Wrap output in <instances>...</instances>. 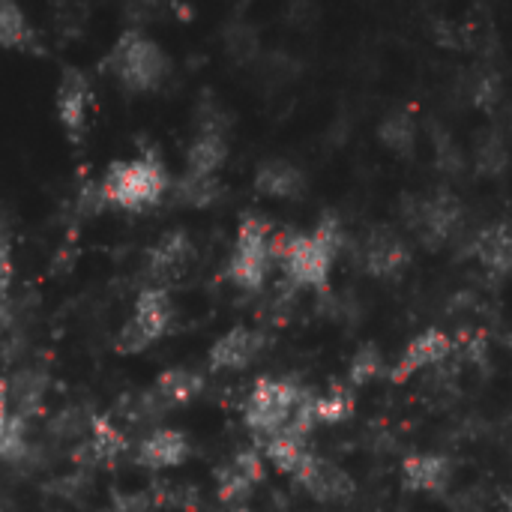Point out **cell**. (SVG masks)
Here are the masks:
<instances>
[{"label": "cell", "instance_id": "13", "mask_svg": "<svg viewBox=\"0 0 512 512\" xmlns=\"http://www.w3.org/2000/svg\"><path fill=\"white\" fill-rule=\"evenodd\" d=\"M450 354H453V339L444 330H426L417 339H411V345L402 351V357H399V363L393 369V381L402 384V381L414 378L417 372H423L429 366H438Z\"/></svg>", "mask_w": 512, "mask_h": 512}, {"label": "cell", "instance_id": "18", "mask_svg": "<svg viewBox=\"0 0 512 512\" xmlns=\"http://www.w3.org/2000/svg\"><path fill=\"white\" fill-rule=\"evenodd\" d=\"M402 477L417 492H441L450 480V462L438 453H414L402 462Z\"/></svg>", "mask_w": 512, "mask_h": 512}, {"label": "cell", "instance_id": "23", "mask_svg": "<svg viewBox=\"0 0 512 512\" xmlns=\"http://www.w3.org/2000/svg\"><path fill=\"white\" fill-rule=\"evenodd\" d=\"M33 45V27L27 21V15L21 12V6L15 3H0V48L9 51H24Z\"/></svg>", "mask_w": 512, "mask_h": 512}, {"label": "cell", "instance_id": "22", "mask_svg": "<svg viewBox=\"0 0 512 512\" xmlns=\"http://www.w3.org/2000/svg\"><path fill=\"white\" fill-rule=\"evenodd\" d=\"M378 138L393 153H411L414 144H417V120H414V114L405 111V108L390 111L378 126Z\"/></svg>", "mask_w": 512, "mask_h": 512}, {"label": "cell", "instance_id": "26", "mask_svg": "<svg viewBox=\"0 0 512 512\" xmlns=\"http://www.w3.org/2000/svg\"><path fill=\"white\" fill-rule=\"evenodd\" d=\"M384 372V360H381V351L375 345H366L354 354L351 366H348V381L354 387H366L369 381H375L378 375Z\"/></svg>", "mask_w": 512, "mask_h": 512}, {"label": "cell", "instance_id": "14", "mask_svg": "<svg viewBox=\"0 0 512 512\" xmlns=\"http://www.w3.org/2000/svg\"><path fill=\"white\" fill-rule=\"evenodd\" d=\"M192 447L189 438L180 429H153L141 444H138V465L150 468V471H168V468H180L189 459Z\"/></svg>", "mask_w": 512, "mask_h": 512}, {"label": "cell", "instance_id": "30", "mask_svg": "<svg viewBox=\"0 0 512 512\" xmlns=\"http://www.w3.org/2000/svg\"><path fill=\"white\" fill-rule=\"evenodd\" d=\"M12 420H15V414H12V402H9V381L0 378V447L9 435Z\"/></svg>", "mask_w": 512, "mask_h": 512}, {"label": "cell", "instance_id": "19", "mask_svg": "<svg viewBox=\"0 0 512 512\" xmlns=\"http://www.w3.org/2000/svg\"><path fill=\"white\" fill-rule=\"evenodd\" d=\"M201 387H204V381H201L198 372L171 369V372H165V375L156 378V387H153L150 399L159 405V411H165V408L171 411V408H177V405L192 402V399L201 393Z\"/></svg>", "mask_w": 512, "mask_h": 512}, {"label": "cell", "instance_id": "21", "mask_svg": "<svg viewBox=\"0 0 512 512\" xmlns=\"http://www.w3.org/2000/svg\"><path fill=\"white\" fill-rule=\"evenodd\" d=\"M312 450L306 447V438H297V435H276L270 441H264V459L279 471V474H288V477H297L300 468L309 462Z\"/></svg>", "mask_w": 512, "mask_h": 512}, {"label": "cell", "instance_id": "8", "mask_svg": "<svg viewBox=\"0 0 512 512\" xmlns=\"http://www.w3.org/2000/svg\"><path fill=\"white\" fill-rule=\"evenodd\" d=\"M90 81L78 69H63V78L57 84V120L72 144H81L87 132V111H90Z\"/></svg>", "mask_w": 512, "mask_h": 512}, {"label": "cell", "instance_id": "12", "mask_svg": "<svg viewBox=\"0 0 512 512\" xmlns=\"http://www.w3.org/2000/svg\"><path fill=\"white\" fill-rule=\"evenodd\" d=\"M228 159V138L222 132V126L216 123H204L198 129V135L189 144L186 153V177L195 180H213L219 174V168Z\"/></svg>", "mask_w": 512, "mask_h": 512}, {"label": "cell", "instance_id": "24", "mask_svg": "<svg viewBox=\"0 0 512 512\" xmlns=\"http://www.w3.org/2000/svg\"><path fill=\"white\" fill-rule=\"evenodd\" d=\"M126 450V438L108 417H96L90 426V453L96 465H114V459Z\"/></svg>", "mask_w": 512, "mask_h": 512}, {"label": "cell", "instance_id": "27", "mask_svg": "<svg viewBox=\"0 0 512 512\" xmlns=\"http://www.w3.org/2000/svg\"><path fill=\"white\" fill-rule=\"evenodd\" d=\"M177 198L183 204H192V207H207L219 198V183L216 177L213 180H195V177H183L177 183Z\"/></svg>", "mask_w": 512, "mask_h": 512}, {"label": "cell", "instance_id": "5", "mask_svg": "<svg viewBox=\"0 0 512 512\" xmlns=\"http://www.w3.org/2000/svg\"><path fill=\"white\" fill-rule=\"evenodd\" d=\"M273 228L261 216H246L237 228V240L225 267V276L243 288V291H258L264 288L273 264Z\"/></svg>", "mask_w": 512, "mask_h": 512}, {"label": "cell", "instance_id": "25", "mask_svg": "<svg viewBox=\"0 0 512 512\" xmlns=\"http://www.w3.org/2000/svg\"><path fill=\"white\" fill-rule=\"evenodd\" d=\"M312 411H315V423H330V426H336V423H342V420L351 417V411H354V396L348 393V387H333L330 393L315 396Z\"/></svg>", "mask_w": 512, "mask_h": 512}, {"label": "cell", "instance_id": "11", "mask_svg": "<svg viewBox=\"0 0 512 512\" xmlns=\"http://www.w3.org/2000/svg\"><path fill=\"white\" fill-rule=\"evenodd\" d=\"M219 501L222 504H240L246 501L255 486L264 480V459L258 450H243L234 453V459L228 465H222L219 471Z\"/></svg>", "mask_w": 512, "mask_h": 512}, {"label": "cell", "instance_id": "10", "mask_svg": "<svg viewBox=\"0 0 512 512\" xmlns=\"http://www.w3.org/2000/svg\"><path fill=\"white\" fill-rule=\"evenodd\" d=\"M261 351H264V333L249 327H234L210 348L207 360L213 372H240L249 363H255Z\"/></svg>", "mask_w": 512, "mask_h": 512}, {"label": "cell", "instance_id": "16", "mask_svg": "<svg viewBox=\"0 0 512 512\" xmlns=\"http://www.w3.org/2000/svg\"><path fill=\"white\" fill-rule=\"evenodd\" d=\"M363 264L378 279L396 276L408 264V246L390 231H375L363 243Z\"/></svg>", "mask_w": 512, "mask_h": 512}, {"label": "cell", "instance_id": "6", "mask_svg": "<svg viewBox=\"0 0 512 512\" xmlns=\"http://www.w3.org/2000/svg\"><path fill=\"white\" fill-rule=\"evenodd\" d=\"M174 315H177L174 312V297H171L168 288H156V285L141 288L138 297H135L132 315L120 330L117 354L132 357V354H144L147 348H153L171 330Z\"/></svg>", "mask_w": 512, "mask_h": 512}, {"label": "cell", "instance_id": "3", "mask_svg": "<svg viewBox=\"0 0 512 512\" xmlns=\"http://www.w3.org/2000/svg\"><path fill=\"white\" fill-rule=\"evenodd\" d=\"M309 396L312 393L300 387L294 378H258L246 399L243 420L249 432H255L261 441H270L291 426L294 414Z\"/></svg>", "mask_w": 512, "mask_h": 512}, {"label": "cell", "instance_id": "20", "mask_svg": "<svg viewBox=\"0 0 512 512\" xmlns=\"http://www.w3.org/2000/svg\"><path fill=\"white\" fill-rule=\"evenodd\" d=\"M303 186V171L291 162H264L255 174V189L267 198H297Z\"/></svg>", "mask_w": 512, "mask_h": 512}, {"label": "cell", "instance_id": "9", "mask_svg": "<svg viewBox=\"0 0 512 512\" xmlns=\"http://www.w3.org/2000/svg\"><path fill=\"white\" fill-rule=\"evenodd\" d=\"M192 258H195V249H192V240L186 231L162 234L147 252V261H144L147 276L156 282V288H168L189 270Z\"/></svg>", "mask_w": 512, "mask_h": 512}, {"label": "cell", "instance_id": "29", "mask_svg": "<svg viewBox=\"0 0 512 512\" xmlns=\"http://www.w3.org/2000/svg\"><path fill=\"white\" fill-rule=\"evenodd\" d=\"M9 285H12V243L9 234L0 228V306L9 294Z\"/></svg>", "mask_w": 512, "mask_h": 512}, {"label": "cell", "instance_id": "17", "mask_svg": "<svg viewBox=\"0 0 512 512\" xmlns=\"http://www.w3.org/2000/svg\"><path fill=\"white\" fill-rule=\"evenodd\" d=\"M471 255L492 273H512V228L507 225L483 228L471 243Z\"/></svg>", "mask_w": 512, "mask_h": 512}, {"label": "cell", "instance_id": "4", "mask_svg": "<svg viewBox=\"0 0 512 512\" xmlns=\"http://www.w3.org/2000/svg\"><path fill=\"white\" fill-rule=\"evenodd\" d=\"M108 69L114 72V78L135 93H150L156 90L165 75H168V57L159 48V42H153L150 36H144L141 30H126L111 54H108Z\"/></svg>", "mask_w": 512, "mask_h": 512}, {"label": "cell", "instance_id": "28", "mask_svg": "<svg viewBox=\"0 0 512 512\" xmlns=\"http://www.w3.org/2000/svg\"><path fill=\"white\" fill-rule=\"evenodd\" d=\"M507 159H510V150H507V144H504L498 135H489V138L477 147V165H480V171H486V174H498V171L507 165Z\"/></svg>", "mask_w": 512, "mask_h": 512}, {"label": "cell", "instance_id": "2", "mask_svg": "<svg viewBox=\"0 0 512 512\" xmlns=\"http://www.w3.org/2000/svg\"><path fill=\"white\" fill-rule=\"evenodd\" d=\"M165 192H168V174L156 150H144L135 159L111 162L96 186L99 204L129 213L156 207L165 198Z\"/></svg>", "mask_w": 512, "mask_h": 512}, {"label": "cell", "instance_id": "1", "mask_svg": "<svg viewBox=\"0 0 512 512\" xmlns=\"http://www.w3.org/2000/svg\"><path fill=\"white\" fill-rule=\"evenodd\" d=\"M342 243V222L336 216H324L309 234H273V255L297 288H324Z\"/></svg>", "mask_w": 512, "mask_h": 512}, {"label": "cell", "instance_id": "15", "mask_svg": "<svg viewBox=\"0 0 512 512\" xmlns=\"http://www.w3.org/2000/svg\"><path fill=\"white\" fill-rule=\"evenodd\" d=\"M315 501H324V504H330V501H345L351 492H354V483H351V477L339 468V465H333V462H327V459H321V456H309V462L300 468V474L294 477Z\"/></svg>", "mask_w": 512, "mask_h": 512}, {"label": "cell", "instance_id": "7", "mask_svg": "<svg viewBox=\"0 0 512 512\" xmlns=\"http://www.w3.org/2000/svg\"><path fill=\"white\" fill-rule=\"evenodd\" d=\"M408 222L429 246H441L453 240L462 228V204L450 192H435L429 198H420L414 210H408Z\"/></svg>", "mask_w": 512, "mask_h": 512}, {"label": "cell", "instance_id": "31", "mask_svg": "<svg viewBox=\"0 0 512 512\" xmlns=\"http://www.w3.org/2000/svg\"><path fill=\"white\" fill-rule=\"evenodd\" d=\"M504 507H507V512H512V489H510V495L504 498Z\"/></svg>", "mask_w": 512, "mask_h": 512}]
</instances>
